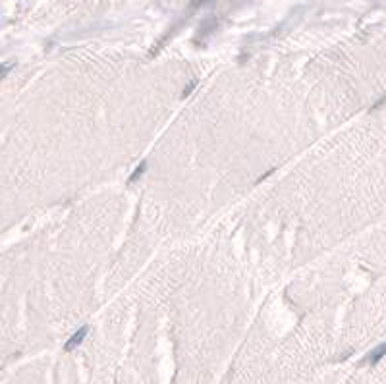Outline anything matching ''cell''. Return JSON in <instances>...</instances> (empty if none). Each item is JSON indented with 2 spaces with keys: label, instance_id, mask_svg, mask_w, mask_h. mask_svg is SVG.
I'll return each mask as SVG.
<instances>
[{
  "label": "cell",
  "instance_id": "cell-3",
  "mask_svg": "<svg viewBox=\"0 0 386 384\" xmlns=\"http://www.w3.org/2000/svg\"><path fill=\"white\" fill-rule=\"evenodd\" d=\"M143 170H145V163H143V165L139 166V168L131 174V178H129V180H131V182H135V180H137V176H141V174H143Z\"/></svg>",
  "mask_w": 386,
  "mask_h": 384
},
{
  "label": "cell",
  "instance_id": "cell-1",
  "mask_svg": "<svg viewBox=\"0 0 386 384\" xmlns=\"http://www.w3.org/2000/svg\"><path fill=\"white\" fill-rule=\"evenodd\" d=\"M85 336H87V327H81V329L77 330V332H75V334H74V336H72V338L66 342L64 349H66V351H72V349H75V347H77V346L83 342V338H85Z\"/></svg>",
  "mask_w": 386,
  "mask_h": 384
},
{
  "label": "cell",
  "instance_id": "cell-4",
  "mask_svg": "<svg viewBox=\"0 0 386 384\" xmlns=\"http://www.w3.org/2000/svg\"><path fill=\"white\" fill-rule=\"evenodd\" d=\"M197 2H207V0H197Z\"/></svg>",
  "mask_w": 386,
  "mask_h": 384
},
{
  "label": "cell",
  "instance_id": "cell-2",
  "mask_svg": "<svg viewBox=\"0 0 386 384\" xmlns=\"http://www.w3.org/2000/svg\"><path fill=\"white\" fill-rule=\"evenodd\" d=\"M385 355H386V342H383L381 346H377V347H375V349H373V351H371V353L365 357V361H363V363L377 365V363H379V361H381Z\"/></svg>",
  "mask_w": 386,
  "mask_h": 384
}]
</instances>
